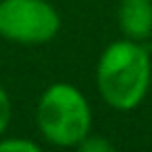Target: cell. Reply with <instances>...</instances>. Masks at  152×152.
<instances>
[{
	"mask_svg": "<svg viewBox=\"0 0 152 152\" xmlns=\"http://www.w3.org/2000/svg\"><path fill=\"white\" fill-rule=\"evenodd\" d=\"M152 63L139 40L123 38L103 49L96 63V87L110 107L130 112L139 107L150 90Z\"/></svg>",
	"mask_w": 152,
	"mask_h": 152,
	"instance_id": "1",
	"label": "cell"
},
{
	"mask_svg": "<svg viewBox=\"0 0 152 152\" xmlns=\"http://www.w3.org/2000/svg\"><path fill=\"white\" fill-rule=\"evenodd\" d=\"M36 125L52 145L76 148L92 132V110L85 94L72 83H54L40 94Z\"/></svg>",
	"mask_w": 152,
	"mask_h": 152,
	"instance_id": "2",
	"label": "cell"
},
{
	"mask_svg": "<svg viewBox=\"0 0 152 152\" xmlns=\"http://www.w3.org/2000/svg\"><path fill=\"white\" fill-rule=\"evenodd\" d=\"M61 16L47 0H0V38L18 45H43L56 38Z\"/></svg>",
	"mask_w": 152,
	"mask_h": 152,
	"instance_id": "3",
	"label": "cell"
},
{
	"mask_svg": "<svg viewBox=\"0 0 152 152\" xmlns=\"http://www.w3.org/2000/svg\"><path fill=\"white\" fill-rule=\"evenodd\" d=\"M119 27L125 38L145 40L152 36V0H119Z\"/></svg>",
	"mask_w": 152,
	"mask_h": 152,
	"instance_id": "4",
	"label": "cell"
},
{
	"mask_svg": "<svg viewBox=\"0 0 152 152\" xmlns=\"http://www.w3.org/2000/svg\"><path fill=\"white\" fill-rule=\"evenodd\" d=\"M0 152H38V145L29 139H16V137H9V139H0Z\"/></svg>",
	"mask_w": 152,
	"mask_h": 152,
	"instance_id": "5",
	"label": "cell"
},
{
	"mask_svg": "<svg viewBox=\"0 0 152 152\" xmlns=\"http://www.w3.org/2000/svg\"><path fill=\"white\" fill-rule=\"evenodd\" d=\"M76 148H78L81 152H112L114 150V145L107 141V139L96 137V134H92V132L87 134V137L83 139Z\"/></svg>",
	"mask_w": 152,
	"mask_h": 152,
	"instance_id": "6",
	"label": "cell"
},
{
	"mask_svg": "<svg viewBox=\"0 0 152 152\" xmlns=\"http://www.w3.org/2000/svg\"><path fill=\"white\" fill-rule=\"evenodd\" d=\"M9 121H11V101H9V94L5 92V87L0 85V139L5 137Z\"/></svg>",
	"mask_w": 152,
	"mask_h": 152,
	"instance_id": "7",
	"label": "cell"
}]
</instances>
